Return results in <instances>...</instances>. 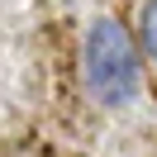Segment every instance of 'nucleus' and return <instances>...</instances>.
<instances>
[{"instance_id": "f03ea898", "label": "nucleus", "mask_w": 157, "mask_h": 157, "mask_svg": "<svg viewBox=\"0 0 157 157\" xmlns=\"http://www.w3.org/2000/svg\"><path fill=\"white\" fill-rule=\"evenodd\" d=\"M138 38H143V52L157 62V0H147L138 10Z\"/></svg>"}, {"instance_id": "f257e3e1", "label": "nucleus", "mask_w": 157, "mask_h": 157, "mask_svg": "<svg viewBox=\"0 0 157 157\" xmlns=\"http://www.w3.org/2000/svg\"><path fill=\"white\" fill-rule=\"evenodd\" d=\"M81 81L100 109H124L143 90V52L114 14L90 19L81 38Z\"/></svg>"}]
</instances>
